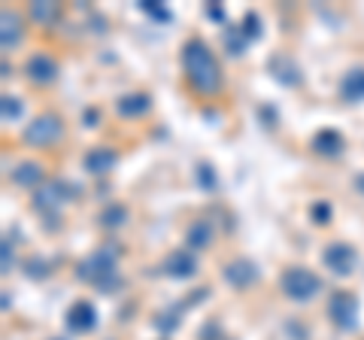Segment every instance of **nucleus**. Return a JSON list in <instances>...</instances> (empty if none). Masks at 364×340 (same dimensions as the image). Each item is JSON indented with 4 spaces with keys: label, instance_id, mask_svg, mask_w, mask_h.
I'll return each mask as SVG.
<instances>
[{
    "label": "nucleus",
    "instance_id": "obj_25",
    "mask_svg": "<svg viewBox=\"0 0 364 340\" xmlns=\"http://www.w3.org/2000/svg\"><path fill=\"white\" fill-rule=\"evenodd\" d=\"M198 183H200V188H207V191L215 188V170H213V164H207V161L198 164Z\"/></svg>",
    "mask_w": 364,
    "mask_h": 340
},
{
    "label": "nucleus",
    "instance_id": "obj_22",
    "mask_svg": "<svg viewBox=\"0 0 364 340\" xmlns=\"http://www.w3.org/2000/svg\"><path fill=\"white\" fill-rule=\"evenodd\" d=\"M0 116H4V124H13L21 119V100L13 95H4L0 97Z\"/></svg>",
    "mask_w": 364,
    "mask_h": 340
},
{
    "label": "nucleus",
    "instance_id": "obj_3",
    "mask_svg": "<svg viewBox=\"0 0 364 340\" xmlns=\"http://www.w3.org/2000/svg\"><path fill=\"white\" fill-rule=\"evenodd\" d=\"M279 289L282 294H286L289 301H313L318 292H322V280H318L313 270H306V267H286L282 270V277H279Z\"/></svg>",
    "mask_w": 364,
    "mask_h": 340
},
{
    "label": "nucleus",
    "instance_id": "obj_26",
    "mask_svg": "<svg viewBox=\"0 0 364 340\" xmlns=\"http://www.w3.org/2000/svg\"><path fill=\"white\" fill-rule=\"evenodd\" d=\"M243 33H246V40H258L261 37V18L255 13H246L243 18Z\"/></svg>",
    "mask_w": 364,
    "mask_h": 340
},
{
    "label": "nucleus",
    "instance_id": "obj_24",
    "mask_svg": "<svg viewBox=\"0 0 364 340\" xmlns=\"http://www.w3.org/2000/svg\"><path fill=\"white\" fill-rule=\"evenodd\" d=\"M13 265H16V255H13V243L4 240L0 243V274H13Z\"/></svg>",
    "mask_w": 364,
    "mask_h": 340
},
{
    "label": "nucleus",
    "instance_id": "obj_5",
    "mask_svg": "<svg viewBox=\"0 0 364 340\" xmlns=\"http://www.w3.org/2000/svg\"><path fill=\"white\" fill-rule=\"evenodd\" d=\"M328 316L331 322L340 328V331H352L358 322V301L352 292H334L328 298Z\"/></svg>",
    "mask_w": 364,
    "mask_h": 340
},
{
    "label": "nucleus",
    "instance_id": "obj_1",
    "mask_svg": "<svg viewBox=\"0 0 364 340\" xmlns=\"http://www.w3.org/2000/svg\"><path fill=\"white\" fill-rule=\"evenodd\" d=\"M182 73H186V83L191 85V92H198L200 97L219 95L225 85L222 67L215 61L213 49L198 37H191L186 46H182Z\"/></svg>",
    "mask_w": 364,
    "mask_h": 340
},
{
    "label": "nucleus",
    "instance_id": "obj_17",
    "mask_svg": "<svg viewBox=\"0 0 364 340\" xmlns=\"http://www.w3.org/2000/svg\"><path fill=\"white\" fill-rule=\"evenodd\" d=\"M213 243V225L207 219H198L188 225L186 231V249H191V253H200V249H207Z\"/></svg>",
    "mask_w": 364,
    "mask_h": 340
},
{
    "label": "nucleus",
    "instance_id": "obj_4",
    "mask_svg": "<svg viewBox=\"0 0 364 340\" xmlns=\"http://www.w3.org/2000/svg\"><path fill=\"white\" fill-rule=\"evenodd\" d=\"M61 134H64V122L55 112H43V116H37L28 124L21 137H25L28 146H52L61 140Z\"/></svg>",
    "mask_w": 364,
    "mask_h": 340
},
{
    "label": "nucleus",
    "instance_id": "obj_32",
    "mask_svg": "<svg viewBox=\"0 0 364 340\" xmlns=\"http://www.w3.org/2000/svg\"><path fill=\"white\" fill-rule=\"evenodd\" d=\"M82 122H88V124H95L97 122V110H88L85 116H82Z\"/></svg>",
    "mask_w": 364,
    "mask_h": 340
},
{
    "label": "nucleus",
    "instance_id": "obj_33",
    "mask_svg": "<svg viewBox=\"0 0 364 340\" xmlns=\"http://www.w3.org/2000/svg\"><path fill=\"white\" fill-rule=\"evenodd\" d=\"M55 340H61V337H55Z\"/></svg>",
    "mask_w": 364,
    "mask_h": 340
},
{
    "label": "nucleus",
    "instance_id": "obj_15",
    "mask_svg": "<svg viewBox=\"0 0 364 340\" xmlns=\"http://www.w3.org/2000/svg\"><path fill=\"white\" fill-rule=\"evenodd\" d=\"M313 149H316L318 155H325V158H337L340 152L346 149V140L340 137V131L325 128V131H318L316 137H313Z\"/></svg>",
    "mask_w": 364,
    "mask_h": 340
},
{
    "label": "nucleus",
    "instance_id": "obj_31",
    "mask_svg": "<svg viewBox=\"0 0 364 340\" xmlns=\"http://www.w3.org/2000/svg\"><path fill=\"white\" fill-rule=\"evenodd\" d=\"M207 16H210V18H222V6H219V4H213V6L207 9Z\"/></svg>",
    "mask_w": 364,
    "mask_h": 340
},
{
    "label": "nucleus",
    "instance_id": "obj_27",
    "mask_svg": "<svg viewBox=\"0 0 364 340\" xmlns=\"http://www.w3.org/2000/svg\"><path fill=\"white\" fill-rule=\"evenodd\" d=\"M25 267H28V277L31 280H46V277H49V267H46L43 258H28Z\"/></svg>",
    "mask_w": 364,
    "mask_h": 340
},
{
    "label": "nucleus",
    "instance_id": "obj_18",
    "mask_svg": "<svg viewBox=\"0 0 364 340\" xmlns=\"http://www.w3.org/2000/svg\"><path fill=\"white\" fill-rule=\"evenodd\" d=\"M270 73L277 76L282 85H298L301 83L298 64H294L291 58H286V55H273V58H270Z\"/></svg>",
    "mask_w": 364,
    "mask_h": 340
},
{
    "label": "nucleus",
    "instance_id": "obj_20",
    "mask_svg": "<svg viewBox=\"0 0 364 340\" xmlns=\"http://www.w3.org/2000/svg\"><path fill=\"white\" fill-rule=\"evenodd\" d=\"M58 16H61V6L55 0H33L31 4V18L40 21V25H52Z\"/></svg>",
    "mask_w": 364,
    "mask_h": 340
},
{
    "label": "nucleus",
    "instance_id": "obj_30",
    "mask_svg": "<svg viewBox=\"0 0 364 340\" xmlns=\"http://www.w3.org/2000/svg\"><path fill=\"white\" fill-rule=\"evenodd\" d=\"M352 186H355L358 195H364V170H361V174H355V179H352Z\"/></svg>",
    "mask_w": 364,
    "mask_h": 340
},
{
    "label": "nucleus",
    "instance_id": "obj_6",
    "mask_svg": "<svg viewBox=\"0 0 364 340\" xmlns=\"http://www.w3.org/2000/svg\"><path fill=\"white\" fill-rule=\"evenodd\" d=\"M322 265L331 270L334 277H349L355 270V249L349 243H331L322 253Z\"/></svg>",
    "mask_w": 364,
    "mask_h": 340
},
{
    "label": "nucleus",
    "instance_id": "obj_11",
    "mask_svg": "<svg viewBox=\"0 0 364 340\" xmlns=\"http://www.w3.org/2000/svg\"><path fill=\"white\" fill-rule=\"evenodd\" d=\"M21 37H25V25H21V16L13 9H0V49L13 52Z\"/></svg>",
    "mask_w": 364,
    "mask_h": 340
},
{
    "label": "nucleus",
    "instance_id": "obj_23",
    "mask_svg": "<svg viewBox=\"0 0 364 340\" xmlns=\"http://www.w3.org/2000/svg\"><path fill=\"white\" fill-rule=\"evenodd\" d=\"M246 33H243V28H231V31H225V46H228V52L231 55H243V49H246Z\"/></svg>",
    "mask_w": 364,
    "mask_h": 340
},
{
    "label": "nucleus",
    "instance_id": "obj_16",
    "mask_svg": "<svg viewBox=\"0 0 364 340\" xmlns=\"http://www.w3.org/2000/svg\"><path fill=\"white\" fill-rule=\"evenodd\" d=\"M340 97L346 104H361L364 100V67H355V70H349L340 79Z\"/></svg>",
    "mask_w": 364,
    "mask_h": 340
},
{
    "label": "nucleus",
    "instance_id": "obj_14",
    "mask_svg": "<svg viewBox=\"0 0 364 340\" xmlns=\"http://www.w3.org/2000/svg\"><path fill=\"white\" fill-rule=\"evenodd\" d=\"M116 110H119V116H124V119H140V116H146V112L152 110V97L143 95V92L124 95V97L116 100Z\"/></svg>",
    "mask_w": 364,
    "mask_h": 340
},
{
    "label": "nucleus",
    "instance_id": "obj_10",
    "mask_svg": "<svg viewBox=\"0 0 364 340\" xmlns=\"http://www.w3.org/2000/svg\"><path fill=\"white\" fill-rule=\"evenodd\" d=\"M67 328L73 334H91L97 328V310L95 304L88 301H76L70 310H67Z\"/></svg>",
    "mask_w": 364,
    "mask_h": 340
},
{
    "label": "nucleus",
    "instance_id": "obj_7",
    "mask_svg": "<svg viewBox=\"0 0 364 340\" xmlns=\"http://www.w3.org/2000/svg\"><path fill=\"white\" fill-rule=\"evenodd\" d=\"M161 270L170 280H191L198 274V255L191 253V249H173V253L164 258Z\"/></svg>",
    "mask_w": 364,
    "mask_h": 340
},
{
    "label": "nucleus",
    "instance_id": "obj_9",
    "mask_svg": "<svg viewBox=\"0 0 364 340\" xmlns=\"http://www.w3.org/2000/svg\"><path fill=\"white\" fill-rule=\"evenodd\" d=\"M25 73H28V79H31L33 85H52L55 79H58L61 70H58V61H55V58L37 52V55H31V58H28Z\"/></svg>",
    "mask_w": 364,
    "mask_h": 340
},
{
    "label": "nucleus",
    "instance_id": "obj_28",
    "mask_svg": "<svg viewBox=\"0 0 364 340\" xmlns=\"http://www.w3.org/2000/svg\"><path fill=\"white\" fill-rule=\"evenodd\" d=\"M140 9L143 13H149L152 18H161V21H170V13L161 6V4H155V0H140Z\"/></svg>",
    "mask_w": 364,
    "mask_h": 340
},
{
    "label": "nucleus",
    "instance_id": "obj_29",
    "mask_svg": "<svg viewBox=\"0 0 364 340\" xmlns=\"http://www.w3.org/2000/svg\"><path fill=\"white\" fill-rule=\"evenodd\" d=\"M328 219H331V207H328V203H316V207H313V222L325 225Z\"/></svg>",
    "mask_w": 364,
    "mask_h": 340
},
{
    "label": "nucleus",
    "instance_id": "obj_21",
    "mask_svg": "<svg viewBox=\"0 0 364 340\" xmlns=\"http://www.w3.org/2000/svg\"><path fill=\"white\" fill-rule=\"evenodd\" d=\"M124 222H128V207H124V203H109V207L100 213V225H104V228H122Z\"/></svg>",
    "mask_w": 364,
    "mask_h": 340
},
{
    "label": "nucleus",
    "instance_id": "obj_13",
    "mask_svg": "<svg viewBox=\"0 0 364 340\" xmlns=\"http://www.w3.org/2000/svg\"><path fill=\"white\" fill-rule=\"evenodd\" d=\"M82 167L88 170L91 176H104V174H109V170L116 167V152L107 149V146H95V149L85 152Z\"/></svg>",
    "mask_w": 364,
    "mask_h": 340
},
{
    "label": "nucleus",
    "instance_id": "obj_8",
    "mask_svg": "<svg viewBox=\"0 0 364 340\" xmlns=\"http://www.w3.org/2000/svg\"><path fill=\"white\" fill-rule=\"evenodd\" d=\"M67 201V186L58 183V179H49V183H43L33 188V210H40V213H55V210H61V203Z\"/></svg>",
    "mask_w": 364,
    "mask_h": 340
},
{
    "label": "nucleus",
    "instance_id": "obj_2",
    "mask_svg": "<svg viewBox=\"0 0 364 340\" xmlns=\"http://www.w3.org/2000/svg\"><path fill=\"white\" fill-rule=\"evenodd\" d=\"M119 249L116 246H100L97 253H91L85 262L76 265V277L95 286L100 292H116L122 286V277H119Z\"/></svg>",
    "mask_w": 364,
    "mask_h": 340
},
{
    "label": "nucleus",
    "instance_id": "obj_12",
    "mask_svg": "<svg viewBox=\"0 0 364 340\" xmlns=\"http://www.w3.org/2000/svg\"><path fill=\"white\" fill-rule=\"evenodd\" d=\"M255 280H258V267H255V262H249V258H237V262L225 267V282L234 289H246V286H252Z\"/></svg>",
    "mask_w": 364,
    "mask_h": 340
},
{
    "label": "nucleus",
    "instance_id": "obj_19",
    "mask_svg": "<svg viewBox=\"0 0 364 340\" xmlns=\"http://www.w3.org/2000/svg\"><path fill=\"white\" fill-rule=\"evenodd\" d=\"M13 183L21 186V188H37V186H43V167L37 161H21L13 170Z\"/></svg>",
    "mask_w": 364,
    "mask_h": 340
}]
</instances>
